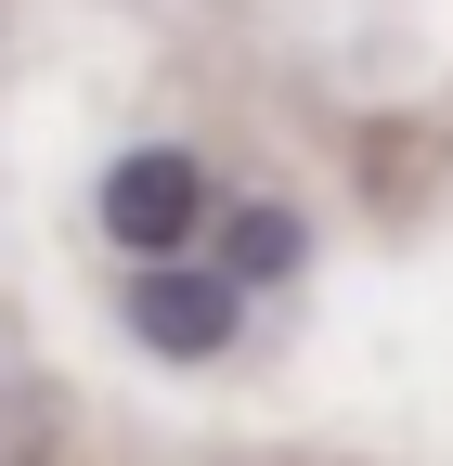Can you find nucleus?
Returning <instances> with one entry per match:
<instances>
[{
	"mask_svg": "<svg viewBox=\"0 0 453 466\" xmlns=\"http://www.w3.org/2000/svg\"><path fill=\"white\" fill-rule=\"evenodd\" d=\"M104 233L130 247V272H156V259H182L195 233H207V156H182V143H130L117 168H104Z\"/></svg>",
	"mask_w": 453,
	"mask_h": 466,
	"instance_id": "f257e3e1",
	"label": "nucleus"
},
{
	"mask_svg": "<svg viewBox=\"0 0 453 466\" xmlns=\"http://www.w3.org/2000/svg\"><path fill=\"white\" fill-rule=\"evenodd\" d=\"M234 324H247V285L220 272V259H156V272H130V337L168 350V363H220Z\"/></svg>",
	"mask_w": 453,
	"mask_h": 466,
	"instance_id": "f03ea898",
	"label": "nucleus"
},
{
	"mask_svg": "<svg viewBox=\"0 0 453 466\" xmlns=\"http://www.w3.org/2000/svg\"><path fill=\"white\" fill-rule=\"evenodd\" d=\"M298 259H311V220L298 208H272V195L234 208V233H220V272H234V285H286Z\"/></svg>",
	"mask_w": 453,
	"mask_h": 466,
	"instance_id": "7ed1b4c3",
	"label": "nucleus"
}]
</instances>
